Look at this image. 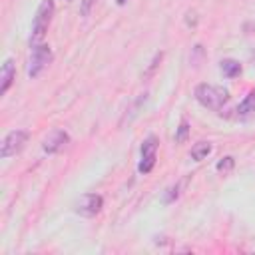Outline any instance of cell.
I'll list each match as a JSON object with an SVG mask.
<instances>
[{
	"mask_svg": "<svg viewBox=\"0 0 255 255\" xmlns=\"http://www.w3.org/2000/svg\"><path fill=\"white\" fill-rule=\"evenodd\" d=\"M219 68H221V72H223L225 78H237L241 74V64L237 60H231V58L221 60V66Z\"/></svg>",
	"mask_w": 255,
	"mask_h": 255,
	"instance_id": "cell-10",
	"label": "cell"
},
{
	"mask_svg": "<svg viewBox=\"0 0 255 255\" xmlns=\"http://www.w3.org/2000/svg\"><path fill=\"white\" fill-rule=\"evenodd\" d=\"M116 2H118V4H120V6H124V4H126V2H128V0H116Z\"/></svg>",
	"mask_w": 255,
	"mask_h": 255,
	"instance_id": "cell-17",
	"label": "cell"
},
{
	"mask_svg": "<svg viewBox=\"0 0 255 255\" xmlns=\"http://www.w3.org/2000/svg\"><path fill=\"white\" fill-rule=\"evenodd\" d=\"M52 16H54V0H42L38 10H36V16H34V22H32V34H30V48L32 46H38L44 42V36L50 28V22H52Z\"/></svg>",
	"mask_w": 255,
	"mask_h": 255,
	"instance_id": "cell-2",
	"label": "cell"
},
{
	"mask_svg": "<svg viewBox=\"0 0 255 255\" xmlns=\"http://www.w3.org/2000/svg\"><path fill=\"white\" fill-rule=\"evenodd\" d=\"M102 207H104V197L98 193H84L74 203V211L82 217H94L102 211Z\"/></svg>",
	"mask_w": 255,
	"mask_h": 255,
	"instance_id": "cell-5",
	"label": "cell"
},
{
	"mask_svg": "<svg viewBox=\"0 0 255 255\" xmlns=\"http://www.w3.org/2000/svg\"><path fill=\"white\" fill-rule=\"evenodd\" d=\"M251 114H255V90H251V92L245 96V100L237 106V116H239V118H247V116H251Z\"/></svg>",
	"mask_w": 255,
	"mask_h": 255,
	"instance_id": "cell-9",
	"label": "cell"
},
{
	"mask_svg": "<svg viewBox=\"0 0 255 255\" xmlns=\"http://www.w3.org/2000/svg\"><path fill=\"white\" fill-rule=\"evenodd\" d=\"M155 159H157V137L149 135L141 143V161L137 165V171L139 173H149L155 165Z\"/></svg>",
	"mask_w": 255,
	"mask_h": 255,
	"instance_id": "cell-6",
	"label": "cell"
},
{
	"mask_svg": "<svg viewBox=\"0 0 255 255\" xmlns=\"http://www.w3.org/2000/svg\"><path fill=\"white\" fill-rule=\"evenodd\" d=\"M233 167H235V159H233L231 155H225V157H221V159L215 163V169H217L219 173H229Z\"/></svg>",
	"mask_w": 255,
	"mask_h": 255,
	"instance_id": "cell-12",
	"label": "cell"
},
{
	"mask_svg": "<svg viewBox=\"0 0 255 255\" xmlns=\"http://www.w3.org/2000/svg\"><path fill=\"white\" fill-rule=\"evenodd\" d=\"M187 135H189V124H187V120H181L177 131H175V141L177 143H183L187 139Z\"/></svg>",
	"mask_w": 255,
	"mask_h": 255,
	"instance_id": "cell-13",
	"label": "cell"
},
{
	"mask_svg": "<svg viewBox=\"0 0 255 255\" xmlns=\"http://www.w3.org/2000/svg\"><path fill=\"white\" fill-rule=\"evenodd\" d=\"M179 189H181V183H175V185L167 187V191L163 195V203H173L179 197Z\"/></svg>",
	"mask_w": 255,
	"mask_h": 255,
	"instance_id": "cell-14",
	"label": "cell"
},
{
	"mask_svg": "<svg viewBox=\"0 0 255 255\" xmlns=\"http://www.w3.org/2000/svg\"><path fill=\"white\" fill-rule=\"evenodd\" d=\"M211 143L209 141H197L193 147H191V151H189V155H191V159H195V161H201V159H205L209 153H211Z\"/></svg>",
	"mask_w": 255,
	"mask_h": 255,
	"instance_id": "cell-11",
	"label": "cell"
},
{
	"mask_svg": "<svg viewBox=\"0 0 255 255\" xmlns=\"http://www.w3.org/2000/svg\"><path fill=\"white\" fill-rule=\"evenodd\" d=\"M70 141V135L66 129H52L44 141H42V149L46 153H58L60 149H64V145Z\"/></svg>",
	"mask_w": 255,
	"mask_h": 255,
	"instance_id": "cell-7",
	"label": "cell"
},
{
	"mask_svg": "<svg viewBox=\"0 0 255 255\" xmlns=\"http://www.w3.org/2000/svg\"><path fill=\"white\" fill-rule=\"evenodd\" d=\"M14 78H16V66H14V60L8 58V60H4L2 72H0V96H4L10 90Z\"/></svg>",
	"mask_w": 255,
	"mask_h": 255,
	"instance_id": "cell-8",
	"label": "cell"
},
{
	"mask_svg": "<svg viewBox=\"0 0 255 255\" xmlns=\"http://www.w3.org/2000/svg\"><path fill=\"white\" fill-rule=\"evenodd\" d=\"M185 24H187V28H195L197 26V12L195 10H187L185 12Z\"/></svg>",
	"mask_w": 255,
	"mask_h": 255,
	"instance_id": "cell-15",
	"label": "cell"
},
{
	"mask_svg": "<svg viewBox=\"0 0 255 255\" xmlns=\"http://www.w3.org/2000/svg\"><path fill=\"white\" fill-rule=\"evenodd\" d=\"M30 60H28V76L30 78H38L54 60V54L50 50L48 44H38V46H32L30 48Z\"/></svg>",
	"mask_w": 255,
	"mask_h": 255,
	"instance_id": "cell-3",
	"label": "cell"
},
{
	"mask_svg": "<svg viewBox=\"0 0 255 255\" xmlns=\"http://www.w3.org/2000/svg\"><path fill=\"white\" fill-rule=\"evenodd\" d=\"M195 100L207 110H221L229 100V90L215 84H199L195 88Z\"/></svg>",
	"mask_w": 255,
	"mask_h": 255,
	"instance_id": "cell-1",
	"label": "cell"
},
{
	"mask_svg": "<svg viewBox=\"0 0 255 255\" xmlns=\"http://www.w3.org/2000/svg\"><path fill=\"white\" fill-rule=\"evenodd\" d=\"M94 4H96V0H82V4H80V14H82V16H88V14L92 12Z\"/></svg>",
	"mask_w": 255,
	"mask_h": 255,
	"instance_id": "cell-16",
	"label": "cell"
},
{
	"mask_svg": "<svg viewBox=\"0 0 255 255\" xmlns=\"http://www.w3.org/2000/svg\"><path fill=\"white\" fill-rule=\"evenodd\" d=\"M28 139H30V133L26 129H12V131H8L4 135V139H2V143H0V157L8 159L10 155L20 153L26 147Z\"/></svg>",
	"mask_w": 255,
	"mask_h": 255,
	"instance_id": "cell-4",
	"label": "cell"
},
{
	"mask_svg": "<svg viewBox=\"0 0 255 255\" xmlns=\"http://www.w3.org/2000/svg\"><path fill=\"white\" fill-rule=\"evenodd\" d=\"M68 2H70V0H68Z\"/></svg>",
	"mask_w": 255,
	"mask_h": 255,
	"instance_id": "cell-18",
	"label": "cell"
}]
</instances>
